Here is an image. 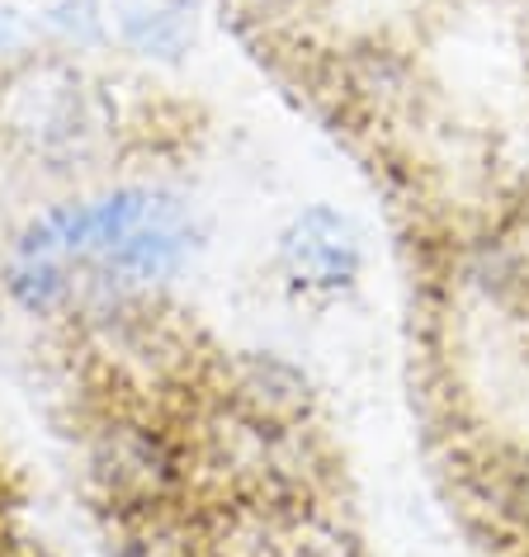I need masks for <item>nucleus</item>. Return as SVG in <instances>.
I'll return each instance as SVG.
<instances>
[{
  "mask_svg": "<svg viewBox=\"0 0 529 557\" xmlns=\"http://www.w3.org/2000/svg\"><path fill=\"white\" fill-rule=\"evenodd\" d=\"M38 48H44L38 20L24 15L20 5H5V0H0V72H10V66H20L24 58H34Z\"/></svg>",
  "mask_w": 529,
  "mask_h": 557,
  "instance_id": "6",
  "label": "nucleus"
},
{
  "mask_svg": "<svg viewBox=\"0 0 529 557\" xmlns=\"http://www.w3.org/2000/svg\"><path fill=\"white\" fill-rule=\"evenodd\" d=\"M72 449L81 492L100 524L189 500L180 411L95 401L72 425Z\"/></svg>",
  "mask_w": 529,
  "mask_h": 557,
  "instance_id": "2",
  "label": "nucleus"
},
{
  "mask_svg": "<svg viewBox=\"0 0 529 557\" xmlns=\"http://www.w3.org/2000/svg\"><path fill=\"white\" fill-rule=\"evenodd\" d=\"M128 133L114 86L95 76L86 58L38 48L0 72V147L38 175L76 180L114 161Z\"/></svg>",
  "mask_w": 529,
  "mask_h": 557,
  "instance_id": "1",
  "label": "nucleus"
},
{
  "mask_svg": "<svg viewBox=\"0 0 529 557\" xmlns=\"http://www.w3.org/2000/svg\"><path fill=\"white\" fill-rule=\"evenodd\" d=\"M34 20L44 34V48L66 52V58H95V52L114 48L109 0H48Z\"/></svg>",
  "mask_w": 529,
  "mask_h": 557,
  "instance_id": "5",
  "label": "nucleus"
},
{
  "mask_svg": "<svg viewBox=\"0 0 529 557\" xmlns=\"http://www.w3.org/2000/svg\"><path fill=\"white\" fill-rule=\"evenodd\" d=\"M280 270L303 294H345L365 270L355 222L327 203H312L280 232Z\"/></svg>",
  "mask_w": 529,
  "mask_h": 557,
  "instance_id": "3",
  "label": "nucleus"
},
{
  "mask_svg": "<svg viewBox=\"0 0 529 557\" xmlns=\"http://www.w3.org/2000/svg\"><path fill=\"white\" fill-rule=\"evenodd\" d=\"M114 48L147 66H185L199 48V5L194 0H109Z\"/></svg>",
  "mask_w": 529,
  "mask_h": 557,
  "instance_id": "4",
  "label": "nucleus"
}]
</instances>
